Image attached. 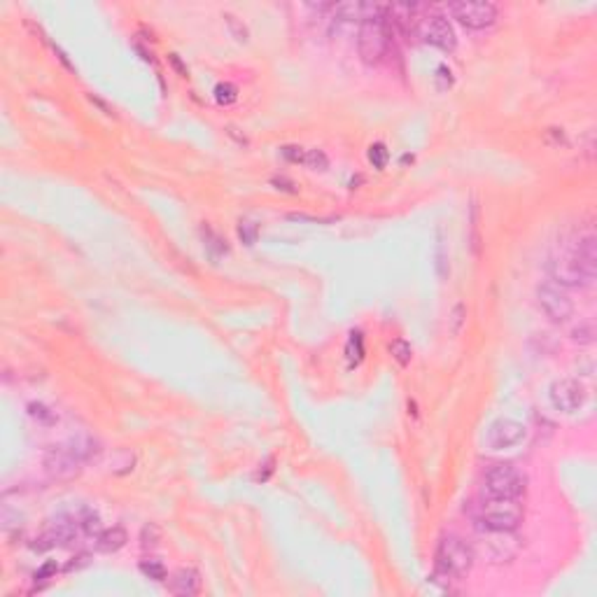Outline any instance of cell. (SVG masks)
<instances>
[{
	"mask_svg": "<svg viewBox=\"0 0 597 597\" xmlns=\"http://www.w3.org/2000/svg\"><path fill=\"white\" fill-rule=\"evenodd\" d=\"M525 436H527L525 425H520L518 420H511V418H500L488 427L486 446L490 450H507V448L518 446Z\"/></svg>",
	"mask_w": 597,
	"mask_h": 597,
	"instance_id": "11",
	"label": "cell"
},
{
	"mask_svg": "<svg viewBox=\"0 0 597 597\" xmlns=\"http://www.w3.org/2000/svg\"><path fill=\"white\" fill-rule=\"evenodd\" d=\"M282 157L289 159V162H306L303 147H282Z\"/></svg>",
	"mask_w": 597,
	"mask_h": 597,
	"instance_id": "26",
	"label": "cell"
},
{
	"mask_svg": "<svg viewBox=\"0 0 597 597\" xmlns=\"http://www.w3.org/2000/svg\"><path fill=\"white\" fill-rule=\"evenodd\" d=\"M54 572H56V565H54V562H47L40 572L35 574V579H47L49 574H54Z\"/></svg>",
	"mask_w": 597,
	"mask_h": 597,
	"instance_id": "28",
	"label": "cell"
},
{
	"mask_svg": "<svg viewBox=\"0 0 597 597\" xmlns=\"http://www.w3.org/2000/svg\"><path fill=\"white\" fill-rule=\"evenodd\" d=\"M434 259H436V273H439V278H446L448 275V252H446V243L441 239V231H439V243H436V250H434Z\"/></svg>",
	"mask_w": 597,
	"mask_h": 597,
	"instance_id": "18",
	"label": "cell"
},
{
	"mask_svg": "<svg viewBox=\"0 0 597 597\" xmlns=\"http://www.w3.org/2000/svg\"><path fill=\"white\" fill-rule=\"evenodd\" d=\"M474 546H469L464 539L448 534L441 537L439 546H436V572L446 579H462L474 565Z\"/></svg>",
	"mask_w": 597,
	"mask_h": 597,
	"instance_id": "3",
	"label": "cell"
},
{
	"mask_svg": "<svg viewBox=\"0 0 597 597\" xmlns=\"http://www.w3.org/2000/svg\"><path fill=\"white\" fill-rule=\"evenodd\" d=\"M474 553H481L488 562L502 565L514 560L518 553V539L511 532L502 530H483L478 541V550L474 548Z\"/></svg>",
	"mask_w": 597,
	"mask_h": 597,
	"instance_id": "7",
	"label": "cell"
},
{
	"mask_svg": "<svg viewBox=\"0 0 597 597\" xmlns=\"http://www.w3.org/2000/svg\"><path fill=\"white\" fill-rule=\"evenodd\" d=\"M474 520L481 530H502L514 532L523 520V507L518 500H500V497H488L474 507Z\"/></svg>",
	"mask_w": 597,
	"mask_h": 597,
	"instance_id": "1",
	"label": "cell"
},
{
	"mask_svg": "<svg viewBox=\"0 0 597 597\" xmlns=\"http://www.w3.org/2000/svg\"><path fill=\"white\" fill-rule=\"evenodd\" d=\"M462 313H464L462 306H455V310H453V318H455L453 320V332H460V322H462L460 315H462Z\"/></svg>",
	"mask_w": 597,
	"mask_h": 597,
	"instance_id": "29",
	"label": "cell"
},
{
	"mask_svg": "<svg viewBox=\"0 0 597 597\" xmlns=\"http://www.w3.org/2000/svg\"><path fill=\"white\" fill-rule=\"evenodd\" d=\"M390 47V19H387V5L385 10L376 17H369L362 21L357 35V49L364 64L376 66L387 54Z\"/></svg>",
	"mask_w": 597,
	"mask_h": 597,
	"instance_id": "2",
	"label": "cell"
},
{
	"mask_svg": "<svg viewBox=\"0 0 597 597\" xmlns=\"http://www.w3.org/2000/svg\"><path fill=\"white\" fill-rule=\"evenodd\" d=\"M420 35H423V40L427 44H432V47H439L443 52H450L455 49V30L450 26V21L443 17V14H427L420 21Z\"/></svg>",
	"mask_w": 597,
	"mask_h": 597,
	"instance_id": "12",
	"label": "cell"
},
{
	"mask_svg": "<svg viewBox=\"0 0 597 597\" xmlns=\"http://www.w3.org/2000/svg\"><path fill=\"white\" fill-rule=\"evenodd\" d=\"M239 234H241V239H243L245 243H248V245H252V243H255V239H257V229H255V227H250L248 222H245V224H241Z\"/></svg>",
	"mask_w": 597,
	"mask_h": 597,
	"instance_id": "27",
	"label": "cell"
},
{
	"mask_svg": "<svg viewBox=\"0 0 597 597\" xmlns=\"http://www.w3.org/2000/svg\"><path fill=\"white\" fill-rule=\"evenodd\" d=\"M126 541H128V537H126V532L121 530V527H110V530H105V532L98 534L96 548L103 550V553H114V550L124 548Z\"/></svg>",
	"mask_w": 597,
	"mask_h": 597,
	"instance_id": "15",
	"label": "cell"
},
{
	"mask_svg": "<svg viewBox=\"0 0 597 597\" xmlns=\"http://www.w3.org/2000/svg\"><path fill=\"white\" fill-rule=\"evenodd\" d=\"M572 339L579 343V346H588V343L595 341V325L591 320H586V322H581L577 329L572 332Z\"/></svg>",
	"mask_w": 597,
	"mask_h": 597,
	"instance_id": "17",
	"label": "cell"
},
{
	"mask_svg": "<svg viewBox=\"0 0 597 597\" xmlns=\"http://www.w3.org/2000/svg\"><path fill=\"white\" fill-rule=\"evenodd\" d=\"M198 588H201V577H198V572L196 569H182L173 577L171 593L182 595V597H191V595L198 593Z\"/></svg>",
	"mask_w": 597,
	"mask_h": 597,
	"instance_id": "14",
	"label": "cell"
},
{
	"mask_svg": "<svg viewBox=\"0 0 597 597\" xmlns=\"http://www.w3.org/2000/svg\"><path fill=\"white\" fill-rule=\"evenodd\" d=\"M550 404H553L555 411L560 413H574L579 411L586 404V387L584 382L574 380V378H560L550 385Z\"/></svg>",
	"mask_w": 597,
	"mask_h": 597,
	"instance_id": "10",
	"label": "cell"
},
{
	"mask_svg": "<svg viewBox=\"0 0 597 597\" xmlns=\"http://www.w3.org/2000/svg\"><path fill=\"white\" fill-rule=\"evenodd\" d=\"M91 455V441H73L71 446H54L44 457V466L52 476L68 478L80 471V464Z\"/></svg>",
	"mask_w": 597,
	"mask_h": 597,
	"instance_id": "5",
	"label": "cell"
},
{
	"mask_svg": "<svg viewBox=\"0 0 597 597\" xmlns=\"http://www.w3.org/2000/svg\"><path fill=\"white\" fill-rule=\"evenodd\" d=\"M448 12L453 14V19H457L462 26L471 28V30H483L497 21V7L493 3L460 0V3H450Z\"/></svg>",
	"mask_w": 597,
	"mask_h": 597,
	"instance_id": "9",
	"label": "cell"
},
{
	"mask_svg": "<svg viewBox=\"0 0 597 597\" xmlns=\"http://www.w3.org/2000/svg\"><path fill=\"white\" fill-rule=\"evenodd\" d=\"M450 84H453V73H450V68L439 66V71H436V87L441 91H446Z\"/></svg>",
	"mask_w": 597,
	"mask_h": 597,
	"instance_id": "23",
	"label": "cell"
},
{
	"mask_svg": "<svg viewBox=\"0 0 597 597\" xmlns=\"http://www.w3.org/2000/svg\"><path fill=\"white\" fill-rule=\"evenodd\" d=\"M569 250H572L574 259L579 262L581 271L588 273L591 278H595V273H597V241H595V234L588 231L584 236H579V241L574 243V248H569Z\"/></svg>",
	"mask_w": 597,
	"mask_h": 597,
	"instance_id": "13",
	"label": "cell"
},
{
	"mask_svg": "<svg viewBox=\"0 0 597 597\" xmlns=\"http://www.w3.org/2000/svg\"><path fill=\"white\" fill-rule=\"evenodd\" d=\"M483 488L488 497H500V500H520L525 493V476L514 464L497 462L486 471Z\"/></svg>",
	"mask_w": 597,
	"mask_h": 597,
	"instance_id": "4",
	"label": "cell"
},
{
	"mask_svg": "<svg viewBox=\"0 0 597 597\" xmlns=\"http://www.w3.org/2000/svg\"><path fill=\"white\" fill-rule=\"evenodd\" d=\"M236 87L234 84H217L215 87V98H217V103H222V105H229V103H234L236 101Z\"/></svg>",
	"mask_w": 597,
	"mask_h": 597,
	"instance_id": "22",
	"label": "cell"
},
{
	"mask_svg": "<svg viewBox=\"0 0 597 597\" xmlns=\"http://www.w3.org/2000/svg\"><path fill=\"white\" fill-rule=\"evenodd\" d=\"M537 303L550 322H567L574 313V303L565 287L555 282H543L537 287Z\"/></svg>",
	"mask_w": 597,
	"mask_h": 597,
	"instance_id": "8",
	"label": "cell"
},
{
	"mask_svg": "<svg viewBox=\"0 0 597 597\" xmlns=\"http://www.w3.org/2000/svg\"><path fill=\"white\" fill-rule=\"evenodd\" d=\"M143 546L147 548V546H157V541H159V530L155 525H145L143 527Z\"/></svg>",
	"mask_w": 597,
	"mask_h": 597,
	"instance_id": "25",
	"label": "cell"
},
{
	"mask_svg": "<svg viewBox=\"0 0 597 597\" xmlns=\"http://www.w3.org/2000/svg\"><path fill=\"white\" fill-rule=\"evenodd\" d=\"M303 164L313 166L315 171H325V168H327V157L322 155V152L313 150V152H308V155H306V162H303Z\"/></svg>",
	"mask_w": 597,
	"mask_h": 597,
	"instance_id": "24",
	"label": "cell"
},
{
	"mask_svg": "<svg viewBox=\"0 0 597 597\" xmlns=\"http://www.w3.org/2000/svg\"><path fill=\"white\" fill-rule=\"evenodd\" d=\"M387 147L382 143H376L369 147V162L373 164V168H385L387 166Z\"/></svg>",
	"mask_w": 597,
	"mask_h": 597,
	"instance_id": "21",
	"label": "cell"
},
{
	"mask_svg": "<svg viewBox=\"0 0 597 597\" xmlns=\"http://www.w3.org/2000/svg\"><path fill=\"white\" fill-rule=\"evenodd\" d=\"M140 572L152 581H164L166 579V567L159 560H143L140 562Z\"/></svg>",
	"mask_w": 597,
	"mask_h": 597,
	"instance_id": "20",
	"label": "cell"
},
{
	"mask_svg": "<svg viewBox=\"0 0 597 597\" xmlns=\"http://www.w3.org/2000/svg\"><path fill=\"white\" fill-rule=\"evenodd\" d=\"M548 273L555 285H560V287H591L595 280L588 273L581 271V266L577 259H574L572 250H560L557 255L550 257Z\"/></svg>",
	"mask_w": 597,
	"mask_h": 597,
	"instance_id": "6",
	"label": "cell"
},
{
	"mask_svg": "<svg viewBox=\"0 0 597 597\" xmlns=\"http://www.w3.org/2000/svg\"><path fill=\"white\" fill-rule=\"evenodd\" d=\"M346 355L350 359V364H357L359 359L364 357V339H362V334L359 332H353L350 334V341H348V348H346Z\"/></svg>",
	"mask_w": 597,
	"mask_h": 597,
	"instance_id": "16",
	"label": "cell"
},
{
	"mask_svg": "<svg viewBox=\"0 0 597 597\" xmlns=\"http://www.w3.org/2000/svg\"><path fill=\"white\" fill-rule=\"evenodd\" d=\"M390 353H392V357H394L397 362H399L402 366H406V364L411 362V355H413V350H411V346H409L406 341L397 339V341H392V343H390Z\"/></svg>",
	"mask_w": 597,
	"mask_h": 597,
	"instance_id": "19",
	"label": "cell"
}]
</instances>
